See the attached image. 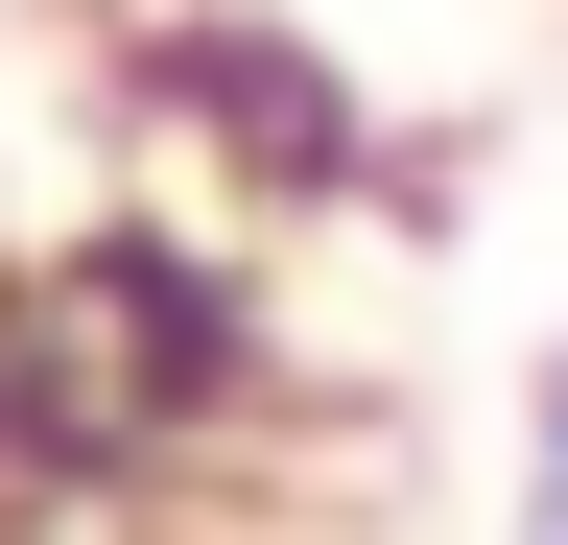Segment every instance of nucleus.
I'll return each mask as SVG.
<instances>
[{"label":"nucleus","mask_w":568,"mask_h":545,"mask_svg":"<svg viewBox=\"0 0 568 545\" xmlns=\"http://www.w3.org/2000/svg\"><path fill=\"white\" fill-rule=\"evenodd\" d=\"M142 72H166V119H213V166H237V190H355V166H379V119H355L284 24H237V0H190Z\"/></svg>","instance_id":"1"}]
</instances>
